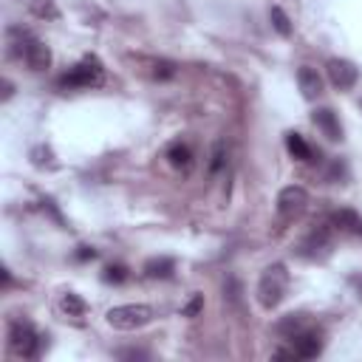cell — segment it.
I'll use <instances>...</instances> for the list:
<instances>
[{
  "instance_id": "obj_8",
  "label": "cell",
  "mask_w": 362,
  "mask_h": 362,
  "mask_svg": "<svg viewBox=\"0 0 362 362\" xmlns=\"http://www.w3.org/2000/svg\"><path fill=\"white\" fill-rule=\"evenodd\" d=\"M311 122L317 124V130H320L328 141H339V139H342V124H339V119H337V113H334L331 107H317V110L311 113Z\"/></svg>"
},
{
  "instance_id": "obj_4",
  "label": "cell",
  "mask_w": 362,
  "mask_h": 362,
  "mask_svg": "<svg viewBox=\"0 0 362 362\" xmlns=\"http://www.w3.org/2000/svg\"><path fill=\"white\" fill-rule=\"evenodd\" d=\"M40 345H42V337L37 334V328L28 322V320H14L8 325V348L23 356V359H34L40 354Z\"/></svg>"
},
{
  "instance_id": "obj_2",
  "label": "cell",
  "mask_w": 362,
  "mask_h": 362,
  "mask_svg": "<svg viewBox=\"0 0 362 362\" xmlns=\"http://www.w3.org/2000/svg\"><path fill=\"white\" fill-rule=\"evenodd\" d=\"M288 291V272L283 263H274L269 269H263L260 280H257V303L263 308H277L283 303Z\"/></svg>"
},
{
  "instance_id": "obj_19",
  "label": "cell",
  "mask_w": 362,
  "mask_h": 362,
  "mask_svg": "<svg viewBox=\"0 0 362 362\" xmlns=\"http://www.w3.org/2000/svg\"><path fill=\"white\" fill-rule=\"evenodd\" d=\"M269 17H272V25H274V31H277L280 37H288V34H291V20L286 17V11H283L280 6H272V8H269Z\"/></svg>"
},
{
  "instance_id": "obj_1",
  "label": "cell",
  "mask_w": 362,
  "mask_h": 362,
  "mask_svg": "<svg viewBox=\"0 0 362 362\" xmlns=\"http://www.w3.org/2000/svg\"><path fill=\"white\" fill-rule=\"evenodd\" d=\"M105 320L116 331H136V328H144L156 320V308L147 303H124V305L107 308Z\"/></svg>"
},
{
  "instance_id": "obj_3",
  "label": "cell",
  "mask_w": 362,
  "mask_h": 362,
  "mask_svg": "<svg viewBox=\"0 0 362 362\" xmlns=\"http://www.w3.org/2000/svg\"><path fill=\"white\" fill-rule=\"evenodd\" d=\"M105 79V71H102V62L96 57H85L82 62H76L68 74H62L57 79V85L62 90H76V88H96L102 85Z\"/></svg>"
},
{
  "instance_id": "obj_14",
  "label": "cell",
  "mask_w": 362,
  "mask_h": 362,
  "mask_svg": "<svg viewBox=\"0 0 362 362\" xmlns=\"http://www.w3.org/2000/svg\"><path fill=\"white\" fill-rule=\"evenodd\" d=\"M286 150L297 161H314V150L308 147V141L300 133H286Z\"/></svg>"
},
{
  "instance_id": "obj_25",
  "label": "cell",
  "mask_w": 362,
  "mask_h": 362,
  "mask_svg": "<svg viewBox=\"0 0 362 362\" xmlns=\"http://www.w3.org/2000/svg\"><path fill=\"white\" fill-rule=\"evenodd\" d=\"M119 356H122V359H144L147 354H144V351H136V348H130V351H119Z\"/></svg>"
},
{
  "instance_id": "obj_9",
  "label": "cell",
  "mask_w": 362,
  "mask_h": 362,
  "mask_svg": "<svg viewBox=\"0 0 362 362\" xmlns=\"http://www.w3.org/2000/svg\"><path fill=\"white\" fill-rule=\"evenodd\" d=\"M331 249V238H328V226H320V229H314V232H308L305 238H303V243H300V255L303 257H320V255H325Z\"/></svg>"
},
{
  "instance_id": "obj_24",
  "label": "cell",
  "mask_w": 362,
  "mask_h": 362,
  "mask_svg": "<svg viewBox=\"0 0 362 362\" xmlns=\"http://www.w3.org/2000/svg\"><path fill=\"white\" fill-rule=\"evenodd\" d=\"M345 175V167L339 164V161H334L331 164V173H328V181H337V178H342Z\"/></svg>"
},
{
  "instance_id": "obj_13",
  "label": "cell",
  "mask_w": 362,
  "mask_h": 362,
  "mask_svg": "<svg viewBox=\"0 0 362 362\" xmlns=\"http://www.w3.org/2000/svg\"><path fill=\"white\" fill-rule=\"evenodd\" d=\"M167 161L175 167V170H189L192 167V150L187 141H173L167 147Z\"/></svg>"
},
{
  "instance_id": "obj_10",
  "label": "cell",
  "mask_w": 362,
  "mask_h": 362,
  "mask_svg": "<svg viewBox=\"0 0 362 362\" xmlns=\"http://www.w3.org/2000/svg\"><path fill=\"white\" fill-rule=\"evenodd\" d=\"M331 226L339 229V232H348V235L362 238V215H359L356 209H348V206L337 209V212L331 215Z\"/></svg>"
},
{
  "instance_id": "obj_5",
  "label": "cell",
  "mask_w": 362,
  "mask_h": 362,
  "mask_svg": "<svg viewBox=\"0 0 362 362\" xmlns=\"http://www.w3.org/2000/svg\"><path fill=\"white\" fill-rule=\"evenodd\" d=\"M308 206V192L300 187V184H291V187H283L277 192V215L283 221H294L305 212Z\"/></svg>"
},
{
  "instance_id": "obj_20",
  "label": "cell",
  "mask_w": 362,
  "mask_h": 362,
  "mask_svg": "<svg viewBox=\"0 0 362 362\" xmlns=\"http://www.w3.org/2000/svg\"><path fill=\"white\" fill-rule=\"evenodd\" d=\"M28 6H31V11L37 14V17H59V11H57V6L51 3V0H28Z\"/></svg>"
},
{
  "instance_id": "obj_11",
  "label": "cell",
  "mask_w": 362,
  "mask_h": 362,
  "mask_svg": "<svg viewBox=\"0 0 362 362\" xmlns=\"http://www.w3.org/2000/svg\"><path fill=\"white\" fill-rule=\"evenodd\" d=\"M297 85H300V90H303L305 99H317V96L322 93V76H320L317 68H311V65H303V68L297 71Z\"/></svg>"
},
{
  "instance_id": "obj_6",
  "label": "cell",
  "mask_w": 362,
  "mask_h": 362,
  "mask_svg": "<svg viewBox=\"0 0 362 362\" xmlns=\"http://www.w3.org/2000/svg\"><path fill=\"white\" fill-rule=\"evenodd\" d=\"M325 71H328V79H331V85H334L337 90H351V88L359 82V68H356L351 59L334 57V59H328Z\"/></svg>"
},
{
  "instance_id": "obj_12",
  "label": "cell",
  "mask_w": 362,
  "mask_h": 362,
  "mask_svg": "<svg viewBox=\"0 0 362 362\" xmlns=\"http://www.w3.org/2000/svg\"><path fill=\"white\" fill-rule=\"evenodd\" d=\"M141 272H144V277H150V280H167V277H173V272H175V260L167 257V255H158V257H150Z\"/></svg>"
},
{
  "instance_id": "obj_7",
  "label": "cell",
  "mask_w": 362,
  "mask_h": 362,
  "mask_svg": "<svg viewBox=\"0 0 362 362\" xmlns=\"http://www.w3.org/2000/svg\"><path fill=\"white\" fill-rule=\"evenodd\" d=\"M294 354L297 359H314L322 354V331L317 328H305L294 337Z\"/></svg>"
},
{
  "instance_id": "obj_15",
  "label": "cell",
  "mask_w": 362,
  "mask_h": 362,
  "mask_svg": "<svg viewBox=\"0 0 362 362\" xmlns=\"http://www.w3.org/2000/svg\"><path fill=\"white\" fill-rule=\"evenodd\" d=\"M59 311H62V314H68V317H85V311H88V303H85L79 294H74V291H65V294L59 297Z\"/></svg>"
},
{
  "instance_id": "obj_21",
  "label": "cell",
  "mask_w": 362,
  "mask_h": 362,
  "mask_svg": "<svg viewBox=\"0 0 362 362\" xmlns=\"http://www.w3.org/2000/svg\"><path fill=\"white\" fill-rule=\"evenodd\" d=\"M204 311V294H192L187 300V305L181 308V317H198Z\"/></svg>"
},
{
  "instance_id": "obj_17",
  "label": "cell",
  "mask_w": 362,
  "mask_h": 362,
  "mask_svg": "<svg viewBox=\"0 0 362 362\" xmlns=\"http://www.w3.org/2000/svg\"><path fill=\"white\" fill-rule=\"evenodd\" d=\"M178 74V65L170 62V59H150V76L164 82V79H173Z\"/></svg>"
},
{
  "instance_id": "obj_16",
  "label": "cell",
  "mask_w": 362,
  "mask_h": 362,
  "mask_svg": "<svg viewBox=\"0 0 362 362\" xmlns=\"http://www.w3.org/2000/svg\"><path fill=\"white\" fill-rule=\"evenodd\" d=\"M300 331H305V317L303 314H286L280 322H277V334L294 339Z\"/></svg>"
},
{
  "instance_id": "obj_23",
  "label": "cell",
  "mask_w": 362,
  "mask_h": 362,
  "mask_svg": "<svg viewBox=\"0 0 362 362\" xmlns=\"http://www.w3.org/2000/svg\"><path fill=\"white\" fill-rule=\"evenodd\" d=\"M74 257H76L79 263H85V260H93V257H96V249H93V246H76Z\"/></svg>"
},
{
  "instance_id": "obj_22",
  "label": "cell",
  "mask_w": 362,
  "mask_h": 362,
  "mask_svg": "<svg viewBox=\"0 0 362 362\" xmlns=\"http://www.w3.org/2000/svg\"><path fill=\"white\" fill-rule=\"evenodd\" d=\"M223 141H215V147H212V161H209V170L212 173H218L221 167H223Z\"/></svg>"
},
{
  "instance_id": "obj_18",
  "label": "cell",
  "mask_w": 362,
  "mask_h": 362,
  "mask_svg": "<svg viewBox=\"0 0 362 362\" xmlns=\"http://www.w3.org/2000/svg\"><path fill=\"white\" fill-rule=\"evenodd\" d=\"M127 277H130V269H127L124 263H107V266L102 269V280H105V283L119 286V283H124Z\"/></svg>"
}]
</instances>
